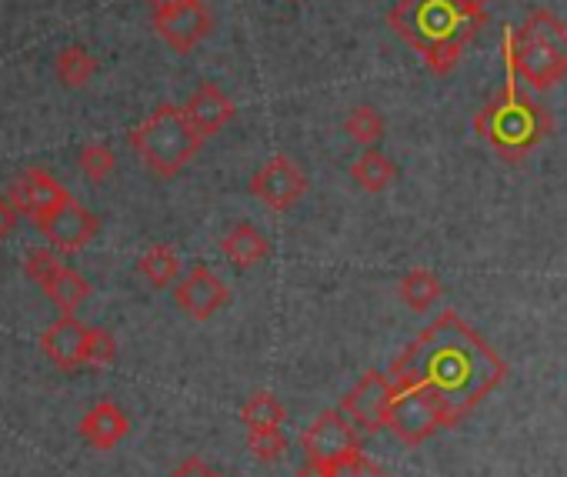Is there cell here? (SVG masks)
Instances as JSON below:
<instances>
[{
    "label": "cell",
    "instance_id": "obj_1",
    "mask_svg": "<svg viewBox=\"0 0 567 477\" xmlns=\"http://www.w3.org/2000/svg\"><path fill=\"white\" fill-rule=\"evenodd\" d=\"M388 377L394 387L421 391L441 424L454 427L507 377V364L467 321L444 311L404 348Z\"/></svg>",
    "mask_w": 567,
    "mask_h": 477
},
{
    "label": "cell",
    "instance_id": "obj_2",
    "mask_svg": "<svg viewBox=\"0 0 567 477\" xmlns=\"http://www.w3.org/2000/svg\"><path fill=\"white\" fill-rule=\"evenodd\" d=\"M487 18L467 11L461 0H398L388 14V28L421 54L434 74H451Z\"/></svg>",
    "mask_w": 567,
    "mask_h": 477
},
{
    "label": "cell",
    "instance_id": "obj_3",
    "mask_svg": "<svg viewBox=\"0 0 567 477\" xmlns=\"http://www.w3.org/2000/svg\"><path fill=\"white\" fill-rule=\"evenodd\" d=\"M550 131H554L550 114L514 84L511 68H507V84L501 87V94L491 97L474 114V134L484 144H491L494 154L507 164H520Z\"/></svg>",
    "mask_w": 567,
    "mask_h": 477
},
{
    "label": "cell",
    "instance_id": "obj_4",
    "mask_svg": "<svg viewBox=\"0 0 567 477\" xmlns=\"http://www.w3.org/2000/svg\"><path fill=\"white\" fill-rule=\"evenodd\" d=\"M501 48L504 64L530 91H550L567 77V24L544 8L530 11L520 28H504Z\"/></svg>",
    "mask_w": 567,
    "mask_h": 477
},
{
    "label": "cell",
    "instance_id": "obj_5",
    "mask_svg": "<svg viewBox=\"0 0 567 477\" xmlns=\"http://www.w3.org/2000/svg\"><path fill=\"white\" fill-rule=\"evenodd\" d=\"M204 137L177 104H161L131 131V147L157 177H177L200 151Z\"/></svg>",
    "mask_w": 567,
    "mask_h": 477
},
{
    "label": "cell",
    "instance_id": "obj_6",
    "mask_svg": "<svg viewBox=\"0 0 567 477\" xmlns=\"http://www.w3.org/2000/svg\"><path fill=\"white\" fill-rule=\"evenodd\" d=\"M34 227L44 234V241H48L54 251H61V255H81V251L94 241V237H97L101 220H97V214H91L81 200L68 197V200H61L51 214L38 217Z\"/></svg>",
    "mask_w": 567,
    "mask_h": 477
},
{
    "label": "cell",
    "instance_id": "obj_7",
    "mask_svg": "<svg viewBox=\"0 0 567 477\" xmlns=\"http://www.w3.org/2000/svg\"><path fill=\"white\" fill-rule=\"evenodd\" d=\"M250 194H254L264 207L284 214V210H291V207L308 194V174H305L288 154H274V157L250 177Z\"/></svg>",
    "mask_w": 567,
    "mask_h": 477
},
{
    "label": "cell",
    "instance_id": "obj_8",
    "mask_svg": "<svg viewBox=\"0 0 567 477\" xmlns=\"http://www.w3.org/2000/svg\"><path fill=\"white\" fill-rule=\"evenodd\" d=\"M308 460H321V464H338L348 454L361 450L358 447V424L344 414V411H324L311 421V427L301 437Z\"/></svg>",
    "mask_w": 567,
    "mask_h": 477
},
{
    "label": "cell",
    "instance_id": "obj_9",
    "mask_svg": "<svg viewBox=\"0 0 567 477\" xmlns=\"http://www.w3.org/2000/svg\"><path fill=\"white\" fill-rule=\"evenodd\" d=\"M391 404H394V384L381 371H368L354 391L341 401V411L364 431H384L391 427Z\"/></svg>",
    "mask_w": 567,
    "mask_h": 477
},
{
    "label": "cell",
    "instance_id": "obj_10",
    "mask_svg": "<svg viewBox=\"0 0 567 477\" xmlns=\"http://www.w3.org/2000/svg\"><path fill=\"white\" fill-rule=\"evenodd\" d=\"M214 28V18L210 11L204 8V0H194V4H184V8H174V11H161L154 14V31L157 38L177 51V54H190Z\"/></svg>",
    "mask_w": 567,
    "mask_h": 477
},
{
    "label": "cell",
    "instance_id": "obj_11",
    "mask_svg": "<svg viewBox=\"0 0 567 477\" xmlns=\"http://www.w3.org/2000/svg\"><path fill=\"white\" fill-rule=\"evenodd\" d=\"M227 301H230L227 284H224L210 268H204V265L190 268V274L181 278L177 288H174V304H177L190 321H207V318H214Z\"/></svg>",
    "mask_w": 567,
    "mask_h": 477
},
{
    "label": "cell",
    "instance_id": "obj_12",
    "mask_svg": "<svg viewBox=\"0 0 567 477\" xmlns=\"http://www.w3.org/2000/svg\"><path fill=\"white\" fill-rule=\"evenodd\" d=\"M8 197L18 204L21 214H28L31 220L51 214L61 200L71 197V190L44 167H28L24 174H18L8 187Z\"/></svg>",
    "mask_w": 567,
    "mask_h": 477
},
{
    "label": "cell",
    "instance_id": "obj_13",
    "mask_svg": "<svg viewBox=\"0 0 567 477\" xmlns=\"http://www.w3.org/2000/svg\"><path fill=\"white\" fill-rule=\"evenodd\" d=\"M441 417L434 404L411 387H394V404H391V431L404 444H424L434 431H441Z\"/></svg>",
    "mask_w": 567,
    "mask_h": 477
},
{
    "label": "cell",
    "instance_id": "obj_14",
    "mask_svg": "<svg viewBox=\"0 0 567 477\" xmlns=\"http://www.w3.org/2000/svg\"><path fill=\"white\" fill-rule=\"evenodd\" d=\"M44 354L51 357L54 367L61 371H78L87 364V324H81L74 314H64L61 321H54L44 338H41Z\"/></svg>",
    "mask_w": 567,
    "mask_h": 477
},
{
    "label": "cell",
    "instance_id": "obj_15",
    "mask_svg": "<svg viewBox=\"0 0 567 477\" xmlns=\"http://www.w3.org/2000/svg\"><path fill=\"white\" fill-rule=\"evenodd\" d=\"M184 111H187L190 124L197 127V134H200L204 141L214 137L217 131H224V127L234 121V114H237L234 101H230L217 84H200V87L190 94V101L184 104Z\"/></svg>",
    "mask_w": 567,
    "mask_h": 477
},
{
    "label": "cell",
    "instance_id": "obj_16",
    "mask_svg": "<svg viewBox=\"0 0 567 477\" xmlns=\"http://www.w3.org/2000/svg\"><path fill=\"white\" fill-rule=\"evenodd\" d=\"M81 437L94 447V450H114L127 431H131V421L127 414L114 404V401H97L78 424Z\"/></svg>",
    "mask_w": 567,
    "mask_h": 477
},
{
    "label": "cell",
    "instance_id": "obj_17",
    "mask_svg": "<svg viewBox=\"0 0 567 477\" xmlns=\"http://www.w3.org/2000/svg\"><path fill=\"white\" fill-rule=\"evenodd\" d=\"M220 251L227 255L230 265H237V268H254V265L267 261L270 241H267V237H264L254 224L240 220V224H234V227L224 234Z\"/></svg>",
    "mask_w": 567,
    "mask_h": 477
},
{
    "label": "cell",
    "instance_id": "obj_18",
    "mask_svg": "<svg viewBox=\"0 0 567 477\" xmlns=\"http://www.w3.org/2000/svg\"><path fill=\"white\" fill-rule=\"evenodd\" d=\"M38 288H41L64 314H78V308L91 298V284H87L74 268H64V265H58L51 274H44Z\"/></svg>",
    "mask_w": 567,
    "mask_h": 477
},
{
    "label": "cell",
    "instance_id": "obj_19",
    "mask_svg": "<svg viewBox=\"0 0 567 477\" xmlns=\"http://www.w3.org/2000/svg\"><path fill=\"white\" fill-rule=\"evenodd\" d=\"M351 177H354V184H358L361 190L378 194V190H384V187L394 184L398 167H394V160H391L388 154H381L378 147H368V151L351 164Z\"/></svg>",
    "mask_w": 567,
    "mask_h": 477
},
{
    "label": "cell",
    "instance_id": "obj_20",
    "mask_svg": "<svg viewBox=\"0 0 567 477\" xmlns=\"http://www.w3.org/2000/svg\"><path fill=\"white\" fill-rule=\"evenodd\" d=\"M398 294H401V301H404L414 314H424V311H431V308L441 301L444 288H441V281H437L427 268H414V271L404 274V281L398 284Z\"/></svg>",
    "mask_w": 567,
    "mask_h": 477
},
{
    "label": "cell",
    "instance_id": "obj_21",
    "mask_svg": "<svg viewBox=\"0 0 567 477\" xmlns=\"http://www.w3.org/2000/svg\"><path fill=\"white\" fill-rule=\"evenodd\" d=\"M137 271L144 274V281L157 291L171 288L181 274V258L171 245H154L151 251H144V258L137 261Z\"/></svg>",
    "mask_w": 567,
    "mask_h": 477
},
{
    "label": "cell",
    "instance_id": "obj_22",
    "mask_svg": "<svg viewBox=\"0 0 567 477\" xmlns=\"http://www.w3.org/2000/svg\"><path fill=\"white\" fill-rule=\"evenodd\" d=\"M240 421H244L247 434L277 431V427L284 424V404H280L270 391H257V394L240 407Z\"/></svg>",
    "mask_w": 567,
    "mask_h": 477
},
{
    "label": "cell",
    "instance_id": "obj_23",
    "mask_svg": "<svg viewBox=\"0 0 567 477\" xmlns=\"http://www.w3.org/2000/svg\"><path fill=\"white\" fill-rule=\"evenodd\" d=\"M54 71H58V81H61L64 87H87L91 77L97 74V61H94L81 44H71V48H64V51L58 54Z\"/></svg>",
    "mask_w": 567,
    "mask_h": 477
},
{
    "label": "cell",
    "instance_id": "obj_24",
    "mask_svg": "<svg viewBox=\"0 0 567 477\" xmlns=\"http://www.w3.org/2000/svg\"><path fill=\"white\" fill-rule=\"evenodd\" d=\"M344 131H348L351 141H358L361 147H374V144L384 137V117H381L374 107L361 104V107H354V111L348 114Z\"/></svg>",
    "mask_w": 567,
    "mask_h": 477
},
{
    "label": "cell",
    "instance_id": "obj_25",
    "mask_svg": "<svg viewBox=\"0 0 567 477\" xmlns=\"http://www.w3.org/2000/svg\"><path fill=\"white\" fill-rule=\"evenodd\" d=\"M78 167H81V174H84L87 180L101 184V180H107V177L114 174L117 157H114V151H111L107 144H87V147H81V154H78Z\"/></svg>",
    "mask_w": 567,
    "mask_h": 477
},
{
    "label": "cell",
    "instance_id": "obj_26",
    "mask_svg": "<svg viewBox=\"0 0 567 477\" xmlns=\"http://www.w3.org/2000/svg\"><path fill=\"white\" fill-rule=\"evenodd\" d=\"M117 357V341L107 328H87V367H107Z\"/></svg>",
    "mask_w": 567,
    "mask_h": 477
},
{
    "label": "cell",
    "instance_id": "obj_27",
    "mask_svg": "<svg viewBox=\"0 0 567 477\" xmlns=\"http://www.w3.org/2000/svg\"><path fill=\"white\" fill-rule=\"evenodd\" d=\"M331 477H391V474L384 467H378L371 457H364L361 450H354L344 460L331 464Z\"/></svg>",
    "mask_w": 567,
    "mask_h": 477
},
{
    "label": "cell",
    "instance_id": "obj_28",
    "mask_svg": "<svg viewBox=\"0 0 567 477\" xmlns=\"http://www.w3.org/2000/svg\"><path fill=\"white\" fill-rule=\"evenodd\" d=\"M247 447L260 457V460H274L284 454V447H288V440H284L280 427L277 431H260V434H247Z\"/></svg>",
    "mask_w": 567,
    "mask_h": 477
},
{
    "label": "cell",
    "instance_id": "obj_29",
    "mask_svg": "<svg viewBox=\"0 0 567 477\" xmlns=\"http://www.w3.org/2000/svg\"><path fill=\"white\" fill-rule=\"evenodd\" d=\"M18 217H21L18 204H14L8 194H0V241H8V237L14 234V227H18Z\"/></svg>",
    "mask_w": 567,
    "mask_h": 477
},
{
    "label": "cell",
    "instance_id": "obj_30",
    "mask_svg": "<svg viewBox=\"0 0 567 477\" xmlns=\"http://www.w3.org/2000/svg\"><path fill=\"white\" fill-rule=\"evenodd\" d=\"M174 477H217L200 457H187L177 470H174Z\"/></svg>",
    "mask_w": 567,
    "mask_h": 477
},
{
    "label": "cell",
    "instance_id": "obj_31",
    "mask_svg": "<svg viewBox=\"0 0 567 477\" xmlns=\"http://www.w3.org/2000/svg\"><path fill=\"white\" fill-rule=\"evenodd\" d=\"M295 477H331V467L328 464H321V460H308L305 467H298V474Z\"/></svg>",
    "mask_w": 567,
    "mask_h": 477
},
{
    "label": "cell",
    "instance_id": "obj_32",
    "mask_svg": "<svg viewBox=\"0 0 567 477\" xmlns=\"http://www.w3.org/2000/svg\"><path fill=\"white\" fill-rule=\"evenodd\" d=\"M151 11L161 14V11H174V8H184V4H194V0H147Z\"/></svg>",
    "mask_w": 567,
    "mask_h": 477
},
{
    "label": "cell",
    "instance_id": "obj_33",
    "mask_svg": "<svg viewBox=\"0 0 567 477\" xmlns=\"http://www.w3.org/2000/svg\"><path fill=\"white\" fill-rule=\"evenodd\" d=\"M217 477H220V474H217Z\"/></svg>",
    "mask_w": 567,
    "mask_h": 477
}]
</instances>
